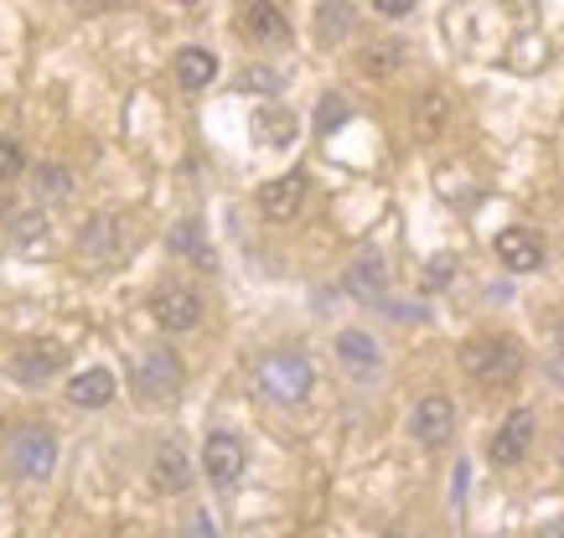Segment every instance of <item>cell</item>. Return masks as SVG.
<instances>
[{"label":"cell","mask_w":564,"mask_h":538,"mask_svg":"<svg viewBox=\"0 0 564 538\" xmlns=\"http://www.w3.org/2000/svg\"><path fill=\"white\" fill-rule=\"evenodd\" d=\"M492 254L502 260V270H513V275L544 270V239H539L533 228H502L492 239Z\"/></svg>","instance_id":"ba28073f"},{"label":"cell","mask_w":564,"mask_h":538,"mask_svg":"<svg viewBox=\"0 0 564 538\" xmlns=\"http://www.w3.org/2000/svg\"><path fill=\"white\" fill-rule=\"evenodd\" d=\"M176 6H197V0H176Z\"/></svg>","instance_id":"f546056e"},{"label":"cell","mask_w":564,"mask_h":538,"mask_svg":"<svg viewBox=\"0 0 564 538\" xmlns=\"http://www.w3.org/2000/svg\"><path fill=\"white\" fill-rule=\"evenodd\" d=\"M560 352H564V327H560Z\"/></svg>","instance_id":"4dcf8cb0"},{"label":"cell","mask_w":564,"mask_h":538,"mask_svg":"<svg viewBox=\"0 0 564 538\" xmlns=\"http://www.w3.org/2000/svg\"><path fill=\"white\" fill-rule=\"evenodd\" d=\"M203 476L218 492H234L243 476V440L239 435H228V430H213L203 440Z\"/></svg>","instance_id":"8992f818"},{"label":"cell","mask_w":564,"mask_h":538,"mask_svg":"<svg viewBox=\"0 0 564 538\" xmlns=\"http://www.w3.org/2000/svg\"><path fill=\"white\" fill-rule=\"evenodd\" d=\"M187 534H192V538H218V528H213V518H207V513H192Z\"/></svg>","instance_id":"83f0119b"},{"label":"cell","mask_w":564,"mask_h":538,"mask_svg":"<svg viewBox=\"0 0 564 538\" xmlns=\"http://www.w3.org/2000/svg\"><path fill=\"white\" fill-rule=\"evenodd\" d=\"M21 166H26V156H21V145H17L11 135H0V187H6V182H17Z\"/></svg>","instance_id":"d4e9b609"},{"label":"cell","mask_w":564,"mask_h":538,"mask_svg":"<svg viewBox=\"0 0 564 538\" xmlns=\"http://www.w3.org/2000/svg\"><path fill=\"white\" fill-rule=\"evenodd\" d=\"M373 11L378 17H410L414 0H373Z\"/></svg>","instance_id":"4316f807"},{"label":"cell","mask_w":564,"mask_h":538,"mask_svg":"<svg viewBox=\"0 0 564 538\" xmlns=\"http://www.w3.org/2000/svg\"><path fill=\"white\" fill-rule=\"evenodd\" d=\"M451 275H456V254H435V260L425 264L420 285H425V290H445V285H451Z\"/></svg>","instance_id":"cb8c5ba5"},{"label":"cell","mask_w":564,"mask_h":538,"mask_svg":"<svg viewBox=\"0 0 564 538\" xmlns=\"http://www.w3.org/2000/svg\"><path fill=\"white\" fill-rule=\"evenodd\" d=\"M11 239H17L21 249H42V243H47V218H42V212H17V218H11Z\"/></svg>","instance_id":"44dd1931"},{"label":"cell","mask_w":564,"mask_h":538,"mask_svg":"<svg viewBox=\"0 0 564 538\" xmlns=\"http://www.w3.org/2000/svg\"><path fill=\"white\" fill-rule=\"evenodd\" d=\"M145 311H151V321L161 331H192L203 321V296L192 285H155Z\"/></svg>","instance_id":"5b68a950"},{"label":"cell","mask_w":564,"mask_h":538,"mask_svg":"<svg viewBox=\"0 0 564 538\" xmlns=\"http://www.w3.org/2000/svg\"><path fill=\"white\" fill-rule=\"evenodd\" d=\"M347 120H352V105H347L343 94H326L322 105H316V135H337Z\"/></svg>","instance_id":"ffe728a7"},{"label":"cell","mask_w":564,"mask_h":538,"mask_svg":"<svg viewBox=\"0 0 564 538\" xmlns=\"http://www.w3.org/2000/svg\"><path fill=\"white\" fill-rule=\"evenodd\" d=\"M135 394L145 404H172L176 394H182V383H187V373H182V358L166 348H145L135 358Z\"/></svg>","instance_id":"3957f363"},{"label":"cell","mask_w":564,"mask_h":538,"mask_svg":"<svg viewBox=\"0 0 564 538\" xmlns=\"http://www.w3.org/2000/svg\"><path fill=\"white\" fill-rule=\"evenodd\" d=\"M6 461H11V471L26 476V482H47L52 466H57V435L42 430V425H26V430L11 435Z\"/></svg>","instance_id":"277c9868"},{"label":"cell","mask_w":564,"mask_h":538,"mask_svg":"<svg viewBox=\"0 0 564 538\" xmlns=\"http://www.w3.org/2000/svg\"><path fill=\"white\" fill-rule=\"evenodd\" d=\"M172 68H176V84L182 88H207L218 78V57L207 53V47H182Z\"/></svg>","instance_id":"e0dca14e"},{"label":"cell","mask_w":564,"mask_h":538,"mask_svg":"<svg viewBox=\"0 0 564 538\" xmlns=\"http://www.w3.org/2000/svg\"><path fill=\"white\" fill-rule=\"evenodd\" d=\"M68 399L78 404V409H104V404L115 399V373H109V367H88V373H78V378L68 383Z\"/></svg>","instance_id":"9a60e30c"},{"label":"cell","mask_w":564,"mask_h":538,"mask_svg":"<svg viewBox=\"0 0 564 538\" xmlns=\"http://www.w3.org/2000/svg\"><path fill=\"white\" fill-rule=\"evenodd\" d=\"M301 202H306V172L274 176L270 187L259 191V212H264V218H274V223H291L295 212H301Z\"/></svg>","instance_id":"30bf717a"},{"label":"cell","mask_w":564,"mask_h":538,"mask_svg":"<svg viewBox=\"0 0 564 538\" xmlns=\"http://www.w3.org/2000/svg\"><path fill=\"white\" fill-rule=\"evenodd\" d=\"M389 538H404V534H389Z\"/></svg>","instance_id":"d6a6232c"},{"label":"cell","mask_w":564,"mask_h":538,"mask_svg":"<svg viewBox=\"0 0 564 538\" xmlns=\"http://www.w3.org/2000/svg\"><path fill=\"white\" fill-rule=\"evenodd\" d=\"M529 446H533V415H529V409H513V415L497 425L487 455H492L497 466H518V461L529 455Z\"/></svg>","instance_id":"9c48e42d"},{"label":"cell","mask_w":564,"mask_h":538,"mask_svg":"<svg viewBox=\"0 0 564 538\" xmlns=\"http://www.w3.org/2000/svg\"><path fill=\"white\" fill-rule=\"evenodd\" d=\"M115 6H120V0H73V11H88V17H94V11H115Z\"/></svg>","instance_id":"f1b7e54d"},{"label":"cell","mask_w":564,"mask_h":538,"mask_svg":"<svg viewBox=\"0 0 564 538\" xmlns=\"http://www.w3.org/2000/svg\"><path fill=\"white\" fill-rule=\"evenodd\" d=\"M68 367V352L57 348V342H32V348H21L17 358H11V373H17L21 383H32V388H42V383L52 378V373H63Z\"/></svg>","instance_id":"8fae6325"},{"label":"cell","mask_w":564,"mask_h":538,"mask_svg":"<svg viewBox=\"0 0 564 538\" xmlns=\"http://www.w3.org/2000/svg\"><path fill=\"white\" fill-rule=\"evenodd\" d=\"M36 191L52 197V202H63V197L73 191V172L68 166H42V172H36Z\"/></svg>","instance_id":"603a6c76"},{"label":"cell","mask_w":564,"mask_h":538,"mask_svg":"<svg viewBox=\"0 0 564 538\" xmlns=\"http://www.w3.org/2000/svg\"><path fill=\"white\" fill-rule=\"evenodd\" d=\"M254 135L270 140V145H285V140L295 135V120L285 114V109H264V114L254 120Z\"/></svg>","instance_id":"7402d4cb"},{"label":"cell","mask_w":564,"mask_h":538,"mask_svg":"<svg viewBox=\"0 0 564 538\" xmlns=\"http://www.w3.org/2000/svg\"><path fill=\"white\" fill-rule=\"evenodd\" d=\"M172 254H187V260H197V264H213V249H207V239H203V223L197 218H187V223H176L172 228Z\"/></svg>","instance_id":"d6986e66"},{"label":"cell","mask_w":564,"mask_h":538,"mask_svg":"<svg viewBox=\"0 0 564 538\" xmlns=\"http://www.w3.org/2000/svg\"><path fill=\"white\" fill-rule=\"evenodd\" d=\"M84 249H94V254H109V249H115V223H109V218H99V223H88L84 228Z\"/></svg>","instance_id":"484cf974"},{"label":"cell","mask_w":564,"mask_h":538,"mask_svg":"<svg viewBox=\"0 0 564 538\" xmlns=\"http://www.w3.org/2000/svg\"><path fill=\"white\" fill-rule=\"evenodd\" d=\"M151 482L155 492H166V497H176V492H187L192 486V461L182 446H161L151 461Z\"/></svg>","instance_id":"5bb4252c"},{"label":"cell","mask_w":564,"mask_h":538,"mask_svg":"<svg viewBox=\"0 0 564 538\" xmlns=\"http://www.w3.org/2000/svg\"><path fill=\"white\" fill-rule=\"evenodd\" d=\"M410 435L425 446V451H441L445 440L456 435V404L445 399V394H425L410 415Z\"/></svg>","instance_id":"52a82bcc"},{"label":"cell","mask_w":564,"mask_h":538,"mask_svg":"<svg viewBox=\"0 0 564 538\" xmlns=\"http://www.w3.org/2000/svg\"><path fill=\"white\" fill-rule=\"evenodd\" d=\"M316 21H322V26H316V36H322L326 47H337V42L352 32V6H347V0H326L322 11H316Z\"/></svg>","instance_id":"ac0fdd59"},{"label":"cell","mask_w":564,"mask_h":538,"mask_svg":"<svg viewBox=\"0 0 564 538\" xmlns=\"http://www.w3.org/2000/svg\"><path fill=\"white\" fill-rule=\"evenodd\" d=\"M316 388V367L306 352H270L259 363V394H270L274 404H306Z\"/></svg>","instance_id":"7a4b0ae2"},{"label":"cell","mask_w":564,"mask_h":538,"mask_svg":"<svg viewBox=\"0 0 564 538\" xmlns=\"http://www.w3.org/2000/svg\"><path fill=\"white\" fill-rule=\"evenodd\" d=\"M243 32H249V42L280 47V42H291V21H285V11H280L274 0H254V6L243 11Z\"/></svg>","instance_id":"4fadbf2b"},{"label":"cell","mask_w":564,"mask_h":538,"mask_svg":"<svg viewBox=\"0 0 564 538\" xmlns=\"http://www.w3.org/2000/svg\"><path fill=\"white\" fill-rule=\"evenodd\" d=\"M347 290L358 300H383V290H389V270H383V260L378 254H362L352 270H347Z\"/></svg>","instance_id":"2e32d148"},{"label":"cell","mask_w":564,"mask_h":538,"mask_svg":"<svg viewBox=\"0 0 564 538\" xmlns=\"http://www.w3.org/2000/svg\"><path fill=\"white\" fill-rule=\"evenodd\" d=\"M337 363L352 373V378H373L378 367H383V352L368 331H337Z\"/></svg>","instance_id":"7c38bea8"},{"label":"cell","mask_w":564,"mask_h":538,"mask_svg":"<svg viewBox=\"0 0 564 538\" xmlns=\"http://www.w3.org/2000/svg\"><path fill=\"white\" fill-rule=\"evenodd\" d=\"M560 461H564V446H560Z\"/></svg>","instance_id":"1f68e13d"},{"label":"cell","mask_w":564,"mask_h":538,"mask_svg":"<svg viewBox=\"0 0 564 538\" xmlns=\"http://www.w3.org/2000/svg\"><path fill=\"white\" fill-rule=\"evenodd\" d=\"M462 367L481 388H502V383H513L523 373V348L513 337H477V342L462 348Z\"/></svg>","instance_id":"6da1fadb"}]
</instances>
